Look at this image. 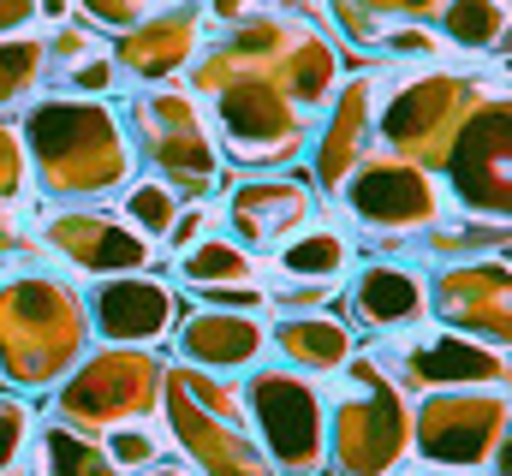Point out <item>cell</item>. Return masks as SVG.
<instances>
[{
    "label": "cell",
    "mask_w": 512,
    "mask_h": 476,
    "mask_svg": "<svg viewBox=\"0 0 512 476\" xmlns=\"http://www.w3.org/2000/svg\"><path fill=\"white\" fill-rule=\"evenodd\" d=\"M84 310H90V334L102 346H161V340H173V328L185 316L179 286L167 274H155V268L96 280Z\"/></svg>",
    "instance_id": "2e32d148"
},
{
    "label": "cell",
    "mask_w": 512,
    "mask_h": 476,
    "mask_svg": "<svg viewBox=\"0 0 512 476\" xmlns=\"http://www.w3.org/2000/svg\"><path fill=\"white\" fill-rule=\"evenodd\" d=\"M36 24V0H0V36H24Z\"/></svg>",
    "instance_id": "f35d334b"
},
{
    "label": "cell",
    "mask_w": 512,
    "mask_h": 476,
    "mask_svg": "<svg viewBox=\"0 0 512 476\" xmlns=\"http://www.w3.org/2000/svg\"><path fill=\"white\" fill-rule=\"evenodd\" d=\"M209 24H245V18H298V12H316L322 18V0H197Z\"/></svg>",
    "instance_id": "d6a6232c"
},
{
    "label": "cell",
    "mask_w": 512,
    "mask_h": 476,
    "mask_svg": "<svg viewBox=\"0 0 512 476\" xmlns=\"http://www.w3.org/2000/svg\"><path fill=\"white\" fill-rule=\"evenodd\" d=\"M423 256H435L441 268L447 262H471V256H501L507 250V221H483V215H465V221H441L417 238Z\"/></svg>",
    "instance_id": "83f0119b"
},
{
    "label": "cell",
    "mask_w": 512,
    "mask_h": 476,
    "mask_svg": "<svg viewBox=\"0 0 512 476\" xmlns=\"http://www.w3.org/2000/svg\"><path fill=\"white\" fill-rule=\"evenodd\" d=\"M340 399H328V465L334 476H399L411 459V405L382 352H352L340 369Z\"/></svg>",
    "instance_id": "277c9868"
},
{
    "label": "cell",
    "mask_w": 512,
    "mask_h": 476,
    "mask_svg": "<svg viewBox=\"0 0 512 476\" xmlns=\"http://www.w3.org/2000/svg\"><path fill=\"white\" fill-rule=\"evenodd\" d=\"M137 476H197V471H185V465H167V459H155L149 471H137Z\"/></svg>",
    "instance_id": "b9f144b4"
},
{
    "label": "cell",
    "mask_w": 512,
    "mask_h": 476,
    "mask_svg": "<svg viewBox=\"0 0 512 476\" xmlns=\"http://www.w3.org/2000/svg\"><path fill=\"white\" fill-rule=\"evenodd\" d=\"M24 155L30 179L60 197V203H102L137 179V149H131L126 119L108 102L90 96H36L24 119Z\"/></svg>",
    "instance_id": "6da1fadb"
},
{
    "label": "cell",
    "mask_w": 512,
    "mask_h": 476,
    "mask_svg": "<svg viewBox=\"0 0 512 476\" xmlns=\"http://www.w3.org/2000/svg\"><path fill=\"white\" fill-rule=\"evenodd\" d=\"M179 209H185V197H179V191H173L167 179L143 173V179H131L126 191H120V209H114V215H120L126 227H137L143 238H155V244H161V238L173 233Z\"/></svg>",
    "instance_id": "f1b7e54d"
},
{
    "label": "cell",
    "mask_w": 512,
    "mask_h": 476,
    "mask_svg": "<svg viewBox=\"0 0 512 476\" xmlns=\"http://www.w3.org/2000/svg\"><path fill=\"white\" fill-rule=\"evenodd\" d=\"M441 48L459 54H507V0H441L429 18Z\"/></svg>",
    "instance_id": "cb8c5ba5"
},
{
    "label": "cell",
    "mask_w": 512,
    "mask_h": 476,
    "mask_svg": "<svg viewBox=\"0 0 512 476\" xmlns=\"http://www.w3.org/2000/svg\"><path fill=\"white\" fill-rule=\"evenodd\" d=\"M334 197L352 209V221L370 233V244L429 233V227H441L447 209H453L447 191H441V179H435L429 167L393 155V149H370V155L346 173V185H340Z\"/></svg>",
    "instance_id": "30bf717a"
},
{
    "label": "cell",
    "mask_w": 512,
    "mask_h": 476,
    "mask_svg": "<svg viewBox=\"0 0 512 476\" xmlns=\"http://www.w3.org/2000/svg\"><path fill=\"white\" fill-rule=\"evenodd\" d=\"M30 476H126V471L102 453V441L54 423V429L30 435Z\"/></svg>",
    "instance_id": "d4e9b609"
},
{
    "label": "cell",
    "mask_w": 512,
    "mask_h": 476,
    "mask_svg": "<svg viewBox=\"0 0 512 476\" xmlns=\"http://www.w3.org/2000/svg\"><path fill=\"white\" fill-rule=\"evenodd\" d=\"M215 227H221V203H185L179 221H173V233L161 238V250H185V244H197V238L215 233Z\"/></svg>",
    "instance_id": "74e56055"
},
{
    "label": "cell",
    "mask_w": 512,
    "mask_h": 476,
    "mask_svg": "<svg viewBox=\"0 0 512 476\" xmlns=\"http://www.w3.org/2000/svg\"><path fill=\"white\" fill-rule=\"evenodd\" d=\"M36 238H24L18 233V215H0V262H12V256H24Z\"/></svg>",
    "instance_id": "ab89813d"
},
{
    "label": "cell",
    "mask_w": 512,
    "mask_h": 476,
    "mask_svg": "<svg viewBox=\"0 0 512 476\" xmlns=\"http://www.w3.org/2000/svg\"><path fill=\"white\" fill-rule=\"evenodd\" d=\"M36 435V411L24 405V393H0V476L18 471V459L30 453Z\"/></svg>",
    "instance_id": "1f68e13d"
},
{
    "label": "cell",
    "mask_w": 512,
    "mask_h": 476,
    "mask_svg": "<svg viewBox=\"0 0 512 476\" xmlns=\"http://www.w3.org/2000/svg\"><path fill=\"white\" fill-rule=\"evenodd\" d=\"M387 369L411 393H447V387H507V352L465 340L453 328H411L393 340Z\"/></svg>",
    "instance_id": "5bb4252c"
},
{
    "label": "cell",
    "mask_w": 512,
    "mask_h": 476,
    "mask_svg": "<svg viewBox=\"0 0 512 476\" xmlns=\"http://www.w3.org/2000/svg\"><path fill=\"white\" fill-rule=\"evenodd\" d=\"M268 274H280V280H298V286H346V274H352V233H340V227H304V233H292L280 250H268Z\"/></svg>",
    "instance_id": "603a6c76"
},
{
    "label": "cell",
    "mask_w": 512,
    "mask_h": 476,
    "mask_svg": "<svg viewBox=\"0 0 512 476\" xmlns=\"http://www.w3.org/2000/svg\"><path fill=\"white\" fill-rule=\"evenodd\" d=\"M48 84V36H0V114L30 108Z\"/></svg>",
    "instance_id": "484cf974"
},
{
    "label": "cell",
    "mask_w": 512,
    "mask_h": 476,
    "mask_svg": "<svg viewBox=\"0 0 512 476\" xmlns=\"http://www.w3.org/2000/svg\"><path fill=\"white\" fill-rule=\"evenodd\" d=\"M376 48H382L387 60H435L441 36H435V24H387L382 36H376Z\"/></svg>",
    "instance_id": "8d00e7d4"
},
{
    "label": "cell",
    "mask_w": 512,
    "mask_h": 476,
    "mask_svg": "<svg viewBox=\"0 0 512 476\" xmlns=\"http://www.w3.org/2000/svg\"><path fill=\"white\" fill-rule=\"evenodd\" d=\"M251 435L274 476H322L328 471V393L316 375L286 363H256L239 381Z\"/></svg>",
    "instance_id": "5b68a950"
},
{
    "label": "cell",
    "mask_w": 512,
    "mask_h": 476,
    "mask_svg": "<svg viewBox=\"0 0 512 476\" xmlns=\"http://www.w3.org/2000/svg\"><path fill=\"white\" fill-rule=\"evenodd\" d=\"M96 48H108V42L96 36V24L66 18V24H54V36H48V72H66L72 60H84V54H96Z\"/></svg>",
    "instance_id": "d590c367"
},
{
    "label": "cell",
    "mask_w": 512,
    "mask_h": 476,
    "mask_svg": "<svg viewBox=\"0 0 512 476\" xmlns=\"http://www.w3.org/2000/svg\"><path fill=\"white\" fill-rule=\"evenodd\" d=\"M405 476H459V471H435V465H423V471H405Z\"/></svg>",
    "instance_id": "7bdbcfd3"
},
{
    "label": "cell",
    "mask_w": 512,
    "mask_h": 476,
    "mask_svg": "<svg viewBox=\"0 0 512 476\" xmlns=\"http://www.w3.org/2000/svg\"><path fill=\"white\" fill-rule=\"evenodd\" d=\"M30 197V155H24V131L18 119L0 114V215H18Z\"/></svg>",
    "instance_id": "f546056e"
},
{
    "label": "cell",
    "mask_w": 512,
    "mask_h": 476,
    "mask_svg": "<svg viewBox=\"0 0 512 476\" xmlns=\"http://www.w3.org/2000/svg\"><path fill=\"white\" fill-rule=\"evenodd\" d=\"M161 6H179V0H72V12L96 30H131L137 18H149Z\"/></svg>",
    "instance_id": "e575fe53"
},
{
    "label": "cell",
    "mask_w": 512,
    "mask_h": 476,
    "mask_svg": "<svg viewBox=\"0 0 512 476\" xmlns=\"http://www.w3.org/2000/svg\"><path fill=\"white\" fill-rule=\"evenodd\" d=\"M102 453H108L126 476H137V471H149V465L161 459V429H149V423H126V429L102 435Z\"/></svg>",
    "instance_id": "836d02e7"
},
{
    "label": "cell",
    "mask_w": 512,
    "mask_h": 476,
    "mask_svg": "<svg viewBox=\"0 0 512 476\" xmlns=\"http://www.w3.org/2000/svg\"><path fill=\"white\" fill-rule=\"evenodd\" d=\"M161 369L149 346H102V352H84L72 363L66 387H60V423L102 441L126 423H149L161 411Z\"/></svg>",
    "instance_id": "ba28073f"
},
{
    "label": "cell",
    "mask_w": 512,
    "mask_h": 476,
    "mask_svg": "<svg viewBox=\"0 0 512 476\" xmlns=\"http://www.w3.org/2000/svg\"><path fill=\"white\" fill-rule=\"evenodd\" d=\"M358 352V328L334 310H298V316H274L268 322V357H280L298 375H340Z\"/></svg>",
    "instance_id": "7402d4cb"
},
{
    "label": "cell",
    "mask_w": 512,
    "mask_h": 476,
    "mask_svg": "<svg viewBox=\"0 0 512 476\" xmlns=\"http://www.w3.org/2000/svg\"><path fill=\"white\" fill-rule=\"evenodd\" d=\"M60 78V96H90V102H102V96H114L126 78H120V66H114V48H96V54H84V60H72L66 72H54Z\"/></svg>",
    "instance_id": "4dcf8cb0"
},
{
    "label": "cell",
    "mask_w": 512,
    "mask_h": 476,
    "mask_svg": "<svg viewBox=\"0 0 512 476\" xmlns=\"http://www.w3.org/2000/svg\"><path fill=\"white\" fill-rule=\"evenodd\" d=\"M131 149L149 161L155 179H167L185 203H215L221 191V143L209 131V108L191 90H137L131 96Z\"/></svg>",
    "instance_id": "8992f818"
},
{
    "label": "cell",
    "mask_w": 512,
    "mask_h": 476,
    "mask_svg": "<svg viewBox=\"0 0 512 476\" xmlns=\"http://www.w3.org/2000/svg\"><path fill=\"white\" fill-rule=\"evenodd\" d=\"M36 18L42 24H66L72 18V0H36Z\"/></svg>",
    "instance_id": "60d3db41"
},
{
    "label": "cell",
    "mask_w": 512,
    "mask_h": 476,
    "mask_svg": "<svg viewBox=\"0 0 512 476\" xmlns=\"http://www.w3.org/2000/svg\"><path fill=\"white\" fill-rule=\"evenodd\" d=\"M36 244L54 250L72 274L84 280H108V274H143L161 262V244L143 238L137 227H126L114 209H96V203H66L54 215H42Z\"/></svg>",
    "instance_id": "7c38bea8"
},
{
    "label": "cell",
    "mask_w": 512,
    "mask_h": 476,
    "mask_svg": "<svg viewBox=\"0 0 512 476\" xmlns=\"http://www.w3.org/2000/svg\"><path fill=\"white\" fill-rule=\"evenodd\" d=\"M173 357L209 375H245L256 363H268V316L233 310V304H197L173 328Z\"/></svg>",
    "instance_id": "44dd1931"
},
{
    "label": "cell",
    "mask_w": 512,
    "mask_h": 476,
    "mask_svg": "<svg viewBox=\"0 0 512 476\" xmlns=\"http://www.w3.org/2000/svg\"><path fill=\"white\" fill-rule=\"evenodd\" d=\"M483 90H489L483 78L411 72V78H399L382 102H376V131H382V143L393 149V155H405V161L441 173V161H447L459 125H465L471 102H477Z\"/></svg>",
    "instance_id": "9c48e42d"
},
{
    "label": "cell",
    "mask_w": 512,
    "mask_h": 476,
    "mask_svg": "<svg viewBox=\"0 0 512 476\" xmlns=\"http://www.w3.org/2000/svg\"><path fill=\"white\" fill-rule=\"evenodd\" d=\"M316 221V185L304 173H251V179H233L227 197H221V233H233L245 250L268 256L280 250L292 233H304Z\"/></svg>",
    "instance_id": "9a60e30c"
},
{
    "label": "cell",
    "mask_w": 512,
    "mask_h": 476,
    "mask_svg": "<svg viewBox=\"0 0 512 476\" xmlns=\"http://www.w3.org/2000/svg\"><path fill=\"white\" fill-rule=\"evenodd\" d=\"M322 12H334V24L358 48H376V36L387 24H429L441 12V0H328Z\"/></svg>",
    "instance_id": "4316f807"
},
{
    "label": "cell",
    "mask_w": 512,
    "mask_h": 476,
    "mask_svg": "<svg viewBox=\"0 0 512 476\" xmlns=\"http://www.w3.org/2000/svg\"><path fill=\"white\" fill-rule=\"evenodd\" d=\"M376 102H382V78L376 72L340 78V90L328 96L316 143H304V179L316 185V197H334L346 185V173L376 149Z\"/></svg>",
    "instance_id": "e0dca14e"
},
{
    "label": "cell",
    "mask_w": 512,
    "mask_h": 476,
    "mask_svg": "<svg viewBox=\"0 0 512 476\" xmlns=\"http://www.w3.org/2000/svg\"><path fill=\"white\" fill-rule=\"evenodd\" d=\"M411 453L435 471L507 476V387H447L423 393L411 411Z\"/></svg>",
    "instance_id": "52a82bcc"
},
{
    "label": "cell",
    "mask_w": 512,
    "mask_h": 476,
    "mask_svg": "<svg viewBox=\"0 0 512 476\" xmlns=\"http://www.w3.org/2000/svg\"><path fill=\"white\" fill-rule=\"evenodd\" d=\"M507 90L489 84L471 114L459 125L447 161H441V179H447V203L459 215H483V221H507L512 203V149H507Z\"/></svg>",
    "instance_id": "8fae6325"
},
{
    "label": "cell",
    "mask_w": 512,
    "mask_h": 476,
    "mask_svg": "<svg viewBox=\"0 0 512 476\" xmlns=\"http://www.w3.org/2000/svg\"><path fill=\"white\" fill-rule=\"evenodd\" d=\"M352 286L346 292V322L358 334H376V340H399L411 328L429 322V274L405 256H364L352 262L346 274Z\"/></svg>",
    "instance_id": "ac0fdd59"
},
{
    "label": "cell",
    "mask_w": 512,
    "mask_h": 476,
    "mask_svg": "<svg viewBox=\"0 0 512 476\" xmlns=\"http://www.w3.org/2000/svg\"><path fill=\"white\" fill-rule=\"evenodd\" d=\"M90 352V310L54 274L0 280V381L12 393H48Z\"/></svg>",
    "instance_id": "7a4b0ae2"
},
{
    "label": "cell",
    "mask_w": 512,
    "mask_h": 476,
    "mask_svg": "<svg viewBox=\"0 0 512 476\" xmlns=\"http://www.w3.org/2000/svg\"><path fill=\"white\" fill-rule=\"evenodd\" d=\"M161 417L173 429V447L191 459L197 476H274L251 435L239 381L173 357L161 369Z\"/></svg>",
    "instance_id": "3957f363"
},
{
    "label": "cell",
    "mask_w": 512,
    "mask_h": 476,
    "mask_svg": "<svg viewBox=\"0 0 512 476\" xmlns=\"http://www.w3.org/2000/svg\"><path fill=\"white\" fill-rule=\"evenodd\" d=\"M203 30H209L203 6L197 0H179V6H161V12L137 18L131 30H120V42H108V48H114V66H120L126 84L155 90V84L179 78L185 66H197V54L209 48Z\"/></svg>",
    "instance_id": "d6986e66"
},
{
    "label": "cell",
    "mask_w": 512,
    "mask_h": 476,
    "mask_svg": "<svg viewBox=\"0 0 512 476\" xmlns=\"http://www.w3.org/2000/svg\"><path fill=\"white\" fill-rule=\"evenodd\" d=\"M429 316H441V328L483 340L495 352H507L512 340V268L501 256H471V262H447L429 280Z\"/></svg>",
    "instance_id": "4fadbf2b"
},
{
    "label": "cell",
    "mask_w": 512,
    "mask_h": 476,
    "mask_svg": "<svg viewBox=\"0 0 512 476\" xmlns=\"http://www.w3.org/2000/svg\"><path fill=\"white\" fill-rule=\"evenodd\" d=\"M179 292L203 298V304H233V310H262L268 298V256L245 250L233 233H203L197 244L173 250V274Z\"/></svg>",
    "instance_id": "ffe728a7"
}]
</instances>
